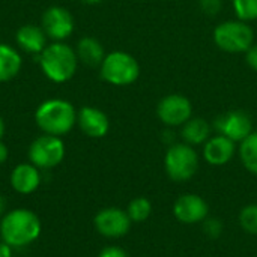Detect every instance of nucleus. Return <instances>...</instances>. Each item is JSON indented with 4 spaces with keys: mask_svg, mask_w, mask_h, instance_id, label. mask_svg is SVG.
<instances>
[{
    "mask_svg": "<svg viewBox=\"0 0 257 257\" xmlns=\"http://www.w3.org/2000/svg\"><path fill=\"white\" fill-rule=\"evenodd\" d=\"M39 66L48 80L65 83L75 75L78 57L71 45L65 42H53L39 54Z\"/></svg>",
    "mask_w": 257,
    "mask_h": 257,
    "instance_id": "nucleus-3",
    "label": "nucleus"
},
{
    "mask_svg": "<svg viewBox=\"0 0 257 257\" xmlns=\"http://www.w3.org/2000/svg\"><path fill=\"white\" fill-rule=\"evenodd\" d=\"M77 57L80 62H83L84 65L95 68V66H101L102 60L105 59V51L102 44L93 38V36H84L77 42V48H75Z\"/></svg>",
    "mask_w": 257,
    "mask_h": 257,
    "instance_id": "nucleus-17",
    "label": "nucleus"
},
{
    "mask_svg": "<svg viewBox=\"0 0 257 257\" xmlns=\"http://www.w3.org/2000/svg\"><path fill=\"white\" fill-rule=\"evenodd\" d=\"M164 169L172 181L187 182L199 170V155L193 146L187 143H175L166 152Z\"/></svg>",
    "mask_w": 257,
    "mask_h": 257,
    "instance_id": "nucleus-6",
    "label": "nucleus"
},
{
    "mask_svg": "<svg viewBox=\"0 0 257 257\" xmlns=\"http://www.w3.org/2000/svg\"><path fill=\"white\" fill-rule=\"evenodd\" d=\"M35 122L44 134L62 137L77 123V111L66 99H47L36 108Z\"/></svg>",
    "mask_w": 257,
    "mask_h": 257,
    "instance_id": "nucleus-2",
    "label": "nucleus"
},
{
    "mask_svg": "<svg viewBox=\"0 0 257 257\" xmlns=\"http://www.w3.org/2000/svg\"><path fill=\"white\" fill-rule=\"evenodd\" d=\"M77 123L80 130L92 139H101L110 130V120L107 114L102 110L90 105L80 108L77 113Z\"/></svg>",
    "mask_w": 257,
    "mask_h": 257,
    "instance_id": "nucleus-13",
    "label": "nucleus"
},
{
    "mask_svg": "<svg viewBox=\"0 0 257 257\" xmlns=\"http://www.w3.org/2000/svg\"><path fill=\"white\" fill-rule=\"evenodd\" d=\"M41 235V221L29 209H14L0 221V236L12 248H21L35 242Z\"/></svg>",
    "mask_w": 257,
    "mask_h": 257,
    "instance_id": "nucleus-1",
    "label": "nucleus"
},
{
    "mask_svg": "<svg viewBox=\"0 0 257 257\" xmlns=\"http://www.w3.org/2000/svg\"><path fill=\"white\" fill-rule=\"evenodd\" d=\"M99 257H128L126 253L120 248V247H105L101 253H99Z\"/></svg>",
    "mask_w": 257,
    "mask_h": 257,
    "instance_id": "nucleus-27",
    "label": "nucleus"
},
{
    "mask_svg": "<svg viewBox=\"0 0 257 257\" xmlns=\"http://www.w3.org/2000/svg\"><path fill=\"white\" fill-rule=\"evenodd\" d=\"M3 211H5V200L0 197V218H2V215H3Z\"/></svg>",
    "mask_w": 257,
    "mask_h": 257,
    "instance_id": "nucleus-32",
    "label": "nucleus"
},
{
    "mask_svg": "<svg viewBox=\"0 0 257 257\" xmlns=\"http://www.w3.org/2000/svg\"><path fill=\"white\" fill-rule=\"evenodd\" d=\"M236 152L235 142L218 134L209 137V140L203 145V158L211 166H224L227 164Z\"/></svg>",
    "mask_w": 257,
    "mask_h": 257,
    "instance_id": "nucleus-14",
    "label": "nucleus"
},
{
    "mask_svg": "<svg viewBox=\"0 0 257 257\" xmlns=\"http://www.w3.org/2000/svg\"><path fill=\"white\" fill-rule=\"evenodd\" d=\"M23 66L21 54L8 44H0V83H6L18 75Z\"/></svg>",
    "mask_w": 257,
    "mask_h": 257,
    "instance_id": "nucleus-19",
    "label": "nucleus"
},
{
    "mask_svg": "<svg viewBox=\"0 0 257 257\" xmlns=\"http://www.w3.org/2000/svg\"><path fill=\"white\" fill-rule=\"evenodd\" d=\"M199 6L200 9L206 14V15H217L221 8H223V2L221 0H199Z\"/></svg>",
    "mask_w": 257,
    "mask_h": 257,
    "instance_id": "nucleus-25",
    "label": "nucleus"
},
{
    "mask_svg": "<svg viewBox=\"0 0 257 257\" xmlns=\"http://www.w3.org/2000/svg\"><path fill=\"white\" fill-rule=\"evenodd\" d=\"M245 60H247V63H248V66H250L251 69L257 71V44H253V45L247 50V53H245Z\"/></svg>",
    "mask_w": 257,
    "mask_h": 257,
    "instance_id": "nucleus-26",
    "label": "nucleus"
},
{
    "mask_svg": "<svg viewBox=\"0 0 257 257\" xmlns=\"http://www.w3.org/2000/svg\"><path fill=\"white\" fill-rule=\"evenodd\" d=\"M101 77L113 86H130L140 75V65L134 56L125 51H113L105 56L101 66Z\"/></svg>",
    "mask_w": 257,
    "mask_h": 257,
    "instance_id": "nucleus-5",
    "label": "nucleus"
},
{
    "mask_svg": "<svg viewBox=\"0 0 257 257\" xmlns=\"http://www.w3.org/2000/svg\"><path fill=\"white\" fill-rule=\"evenodd\" d=\"M203 232L208 238L211 239H217L220 238V235L223 233V223L218 218H211L208 217L203 221Z\"/></svg>",
    "mask_w": 257,
    "mask_h": 257,
    "instance_id": "nucleus-24",
    "label": "nucleus"
},
{
    "mask_svg": "<svg viewBox=\"0 0 257 257\" xmlns=\"http://www.w3.org/2000/svg\"><path fill=\"white\" fill-rule=\"evenodd\" d=\"M239 224L242 230L257 236V203L247 205L239 212Z\"/></svg>",
    "mask_w": 257,
    "mask_h": 257,
    "instance_id": "nucleus-22",
    "label": "nucleus"
},
{
    "mask_svg": "<svg viewBox=\"0 0 257 257\" xmlns=\"http://www.w3.org/2000/svg\"><path fill=\"white\" fill-rule=\"evenodd\" d=\"M41 24L47 38L53 39V42H63L74 32V17L62 6L48 8L42 14Z\"/></svg>",
    "mask_w": 257,
    "mask_h": 257,
    "instance_id": "nucleus-10",
    "label": "nucleus"
},
{
    "mask_svg": "<svg viewBox=\"0 0 257 257\" xmlns=\"http://www.w3.org/2000/svg\"><path fill=\"white\" fill-rule=\"evenodd\" d=\"M81 2L86 3V5H98V3H101L104 0H81Z\"/></svg>",
    "mask_w": 257,
    "mask_h": 257,
    "instance_id": "nucleus-31",
    "label": "nucleus"
},
{
    "mask_svg": "<svg viewBox=\"0 0 257 257\" xmlns=\"http://www.w3.org/2000/svg\"><path fill=\"white\" fill-rule=\"evenodd\" d=\"M181 137L190 146L205 145L211 137V125L203 117H191L182 125Z\"/></svg>",
    "mask_w": 257,
    "mask_h": 257,
    "instance_id": "nucleus-18",
    "label": "nucleus"
},
{
    "mask_svg": "<svg viewBox=\"0 0 257 257\" xmlns=\"http://www.w3.org/2000/svg\"><path fill=\"white\" fill-rule=\"evenodd\" d=\"M65 145L60 137L44 134L35 139L29 148V160L38 169H53L62 163Z\"/></svg>",
    "mask_w": 257,
    "mask_h": 257,
    "instance_id": "nucleus-7",
    "label": "nucleus"
},
{
    "mask_svg": "<svg viewBox=\"0 0 257 257\" xmlns=\"http://www.w3.org/2000/svg\"><path fill=\"white\" fill-rule=\"evenodd\" d=\"M239 158L242 166L257 176V131L239 143Z\"/></svg>",
    "mask_w": 257,
    "mask_h": 257,
    "instance_id": "nucleus-20",
    "label": "nucleus"
},
{
    "mask_svg": "<svg viewBox=\"0 0 257 257\" xmlns=\"http://www.w3.org/2000/svg\"><path fill=\"white\" fill-rule=\"evenodd\" d=\"M39 184H41L39 170L32 163L18 164L11 173V185L20 194H30L36 191Z\"/></svg>",
    "mask_w": 257,
    "mask_h": 257,
    "instance_id": "nucleus-15",
    "label": "nucleus"
},
{
    "mask_svg": "<svg viewBox=\"0 0 257 257\" xmlns=\"http://www.w3.org/2000/svg\"><path fill=\"white\" fill-rule=\"evenodd\" d=\"M238 20L245 23L257 20V0H232Z\"/></svg>",
    "mask_w": 257,
    "mask_h": 257,
    "instance_id": "nucleus-23",
    "label": "nucleus"
},
{
    "mask_svg": "<svg viewBox=\"0 0 257 257\" xmlns=\"http://www.w3.org/2000/svg\"><path fill=\"white\" fill-rule=\"evenodd\" d=\"M214 42L221 51L230 54L247 53L254 44V32L242 20H227L215 27Z\"/></svg>",
    "mask_w": 257,
    "mask_h": 257,
    "instance_id": "nucleus-4",
    "label": "nucleus"
},
{
    "mask_svg": "<svg viewBox=\"0 0 257 257\" xmlns=\"http://www.w3.org/2000/svg\"><path fill=\"white\" fill-rule=\"evenodd\" d=\"M8 157H9V149H8V146L0 140V164L6 163Z\"/></svg>",
    "mask_w": 257,
    "mask_h": 257,
    "instance_id": "nucleus-28",
    "label": "nucleus"
},
{
    "mask_svg": "<svg viewBox=\"0 0 257 257\" xmlns=\"http://www.w3.org/2000/svg\"><path fill=\"white\" fill-rule=\"evenodd\" d=\"M191 114L193 105L190 99L181 93L167 95L157 105V116L167 126H182L191 119Z\"/></svg>",
    "mask_w": 257,
    "mask_h": 257,
    "instance_id": "nucleus-9",
    "label": "nucleus"
},
{
    "mask_svg": "<svg viewBox=\"0 0 257 257\" xmlns=\"http://www.w3.org/2000/svg\"><path fill=\"white\" fill-rule=\"evenodd\" d=\"M152 212V205L146 197H136L130 202L126 214L133 223H143L149 218Z\"/></svg>",
    "mask_w": 257,
    "mask_h": 257,
    "instance_id": "nucleus-21",
    "label": "nucleus"
},
{
    "mask_svg": "<svg viewBox=\"0 0 257 257\" xmlns=\"http://www.w3.org/2000/svg\"><path fill=\"white\" fill-rule=\"evenodd\" d=\"M3 134H5V122H3V119H2V116H0V140H2V137H3Z\"/></svg>",
    "mask_w": 257,
    "mask_h": 257,
    "instance_id": "nucleus-30",
    "label": "nucleus"
},
{
    "mask_svg": "<svg viewBox=\"0 0 257 257\" xmlns=\"http://www.w3.org/2000/svg\"><path fill=\"white\" fill-rule=\"evenodd\" d=\"M47 35L42 30V27L33 26V24H26L21 26L17 30L15 41L17 45L29 54H41L44 48L47 47Z\"/></svg>",
    "mask_w": 257,
    "mask_h": 257,
    "instance_id": "nucleus-16",
    "label": "nucleus"
},
{
    "mask_svg": "<svg viewBox=\"0 0 257 257\" xmlns=\"http://www.w3.org/2000/svg\"><path fill=\"white\" fill-rule=\"evenodd\" d=\"M214 128L218 134L241 143L253 133V119L244 110H230L215 117Z\"/></svg>",
    "mask_w": 257,
    "mask_h": 257,
    "instance_id": "nucleus-8",
    "label": "nucleus"
},
{
    "mask_svg": "<svg viewBox=\"0 0 257 257\" xmlns=\"http://www.w3.org/2000/svg\"><path fill=\"white\" fill-rule=\"evenodd\" d=\"M0 257H12V247L2 242L0 244Z\"/></svg>",
    "mask_w": 257,
    "mask_h": 257,
    "instance_id": "nucleus-29",
    "label": "nucleus"
},
{
    "mask_svg": "<svg viewBox=\"0 0 257 257\" xmlns=\"http://www.w3.org/2000/svg\"><path fill=\"white\" fill-rule=\"evenodd\" d=\"M131 220L126 214V211L120 208H105L101 209L93 220L95 229L99 235L105 238H122L125 236L131 229Z\"/></svg>",
    "mask_w": 257,
    "mask_h": 257,
    "instance_id": "nucleus-11",
    "label": "nucleus"
},
{
    "mask_svg": "<svg viewBox=\"0 0 257 257\" xmlns=\"http://www.w3.org/2000/svg\"><path fill=\"white\" fill-rule=\"evenodd\" d=\"M173 215L182 224L203 223L209 217V206L206 200L197 194H182L173 205Z\"/></svg>",
    "mask_w": 257,
    "mask_h": 257,
    "instance_id": "nucleus-12",
    "label": "nucleus"
}]
</instances>
